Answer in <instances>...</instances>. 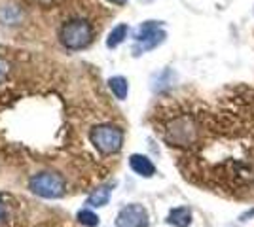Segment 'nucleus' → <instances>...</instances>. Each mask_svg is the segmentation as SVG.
<instances>
[{"mask_svg":"<svg viewBox=\"0 0 254 227\" xmlns=\"http://www.w3.org/2000/svg\"><path fill=\"white\" fill-rule=\"evenodd\" d=\"M165 31H159L156 36H152V38H146V40H142V42H135V47H133V53L135 55H142L150 51V49H154V47H158L159 44H163L165 40Z\"/></svg>","mask_w":254,"mask_h":227,"instance_id":"0eeeda50","label":"nucleus"},{"mask_svg":"<svg viewBox=\"0 0 254 227\" xmlns=\"http://www.w3.org/2000/svg\"><path fill=\"white\" fill-rule=\"evenodd\" d=\"M148 226V210L142 205L124 206L116 216V227H146Z\"/></svg>","mask_w":254,"mask_h":227,"instance_id":"20e7f679","label":"nucleus"},{"mask_svg":"<svg viewBox=\"0 0 254 227\" xmlns=\"http://www.w3.org/2000/svg\"><path fill=\"white\" fill-rule=\"evenodd\" d=\"M127 33H129V27H127L126 23H122V25H116L110 34H108V38H106V45L110 47V49H114L118 47L120 44H124V40L127 38Z\"/></svg>","mask_w":254,"mask_h":227,"instance_id":"f8f14e48","label":"nucleus"},{"mask_svg":"<svg viewBox=\"0 0 254 227\" xmlns=\"http://www.w3.org/2000/svg\"><path fill=\"white\" fill-rule=\"evenodd\" d=\"M108 2H112V4H126L127 0H108Z\"/></svg>","mask_w":254,"mask_h":227,"instance_id":"dca6fc26","label":"nucleus"},{"mask_svg":"<svg viewBox=\"0 0 254 227\" xmlns=\"http://www.w3.org/2000/svg\"><path fill=\"white\" fill-rule=\"evenodd\" d=\"M108 87H110V91L114 93V97H116L118 100H126L127 98L129 84H127V80L124 76H114V78H110V80H108Z\"/></svg>","mask_w":254,"mask_h":227,"instance_id":"9d476101","label":"nucleus"},{"mask_svg":"<svg viewBox=\"0 0 254 227\" xmlns=\"http://www.w3.org/2000/svg\"><path fill=\"white\" fill-rule=\"evenodd\" d=\"M129 167H131V171L138 176H142V178H152L154 174H156V167H154V163L150 161L146 155H140V153H133L131 157H129Z\"/></svg>","mask_w":254,"mask_h":227,"instance_id":"39448f33","label":"nucleus"},{"mask_svg":"<svg viewBox=\"0 0 254 227\" xmlns=\"http://www.w3.org/2000/svg\"><path fill=\"white\" fill-rule=\"evenodd\" d=\"M4 214H6V208H4V203H2V199H0V220L4 218Z\"/></svg>","mask_w":254,"mask_h":227,"instance_id":"2eb2a0df","label":"nucleus"},{"mask_svg":"<svg viewBox=\"0 0 254 227\" xmlns=\"http://www.w3.org/2000/svg\"><path fill=\"white\" fill-rule=\"evenodd\" d=\"M93 40V29L85 19H70V21L63 23V27L59 29V42L63 44L66 49H84Z\"/></svg>","mask_w":254,"mask_h":227,"instance_id":"f257e3e1","label":"nucleus"},{"mask_svg":"<svg viewBox=\"0 0 254 227\" xmlns=\"http://www.w3.org/2000/svg\"><path fill=\"white\" fill-rule=\"evenodd\" d=\"M6 74H8V65H6L2 59H0V82L6 78Z\"/></svg>","mask_w":254,"mask_h":227,"instance_id":"4468645a","label":"nucleus"},{"mask_svg":"<svg viewBox=\"0 0 254 227\" xmlns=\"http://www.w3.org/2000/svg\"><path fill=\"white\" fill-rule=\"evenodd\" d=\"M29 189L44 199H59L64 195L66 187H64L63 176L55 173H40L34 174L29 180Z\"/></svg>","mask_w":254,"mask_h":227,"instance_id":"7ed1b4c3","label":"nucleus"},{"mask_svg":"<svg viewBox=\"0 0 254 227\" xmlns=\"http://www.w3.org/2000/svg\"><path fill=\"white\" fill-rule=\"evenodd\" d=\"M159 31H161V23L159 21L142 23L137 31H135V42H142V40H146V38H152V36H156Z\"/></svg>","mask_w":254,"mask_h":227,"instance_id":"9b49d317","label":"nucleus"},{"mask_svg":"<svg viewBox=\"0 0 254 227\" xmlns=\"http://www.w3.org/2000/svg\"><path fill=\"white\" fill-rule=\"evenodd\" d=\"M191 208L188 206H177L167 214V224L173 227H190L191 226Z\"/></svg>","mask_w":254,"mask_h":227,"instance_id":"423d86ee","label":"nucleus"},{"mask_svg":"<svg viewBox=\"0 0 254 227\" xmlns=\"http://www.w3.org/2000/svg\"><path fill=\"white\" fill-rule=\"evenodd\" d=\"M76 218H78V222L85 227H97L99 226V216H97L93 210H89V208H82V210L76 214Z\"/></svg>","mask_w":254,"mask_h":227,"instance_id":"ddd939ff","label":"nucleus"},{"mask_svg":"<svg viewBox=\"0 0 254 227\" xmlns=\"http://www.w3.org/2000/svg\"><path fill=\"white\" fill-rule=\"evenodd\" d=\"M89 138L91 144L95 146L101 153H118L124 146V131L116 127V125H110V123H103V125H97L89 133Z\"/></svg>","mask_w":254,"mask_h":227,"instance_id":"f03ea898","label":"nucleus"},{"mask_svg":"<svg viewBox=\"0 0 254 227\" xmlns=\"http://www.w3.org/2000/svg\"><path fill=\"white\" fill-rule=\"evenodd\" d=\"M108 199H110V185H101L87 197L85 205L93 206V208H101V206L108 205Z\"/></svg>","mask_w":254,"mask_h":227,"instance_id":"6e6552de","label":"nucleus"},{"mask_svg":"<svg viewBox=\"0 0 254 227\" xmlns=\"http://www.w3.org/2000/svg\"><path fill=\"white\" fill-rule=\"evenodd\" d=\"M23 19V11L19 6H2L0 8V23L4 25H17Z\"/></svg>","mask_w":254,"mask_h":227,"instance_id":"1a4fd4ad","label":"nucleus"}]
</instances>
